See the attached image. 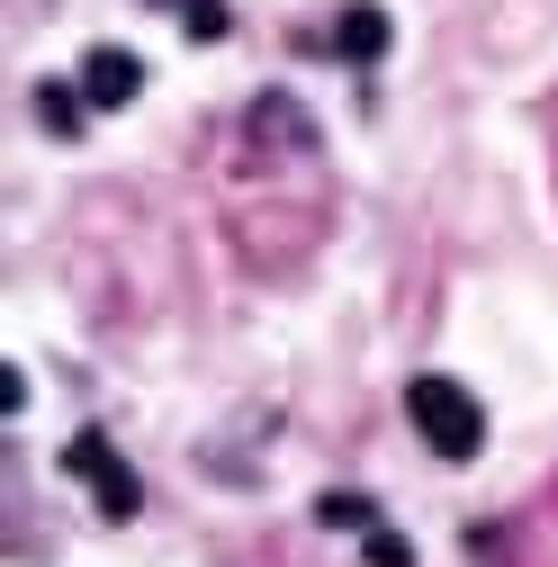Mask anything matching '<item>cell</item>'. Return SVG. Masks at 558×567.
I'll return each instance as SVG.
<instances>
[{
	"mask_svg": "<svg viewBox=\"0 0 558 567\" xmlns=\"http://www.w3.org/2000/svg\"><path fill=\"white\" fill-rule=\"evenodd\" d=\"M405 414H414V433H424L442 460H477L486 451V414L459 379H414L405 388Z\"/></svg>",
	"mask_w": 558,
	"mask_h": 567,
	"instance_id": "1",
	"label": "cell"
},
{
	"mask_svg": "<svg viewBox=\"0 0 558 567\" xmlns=\"http://www.w3.org/2000/svg\"><path fill=\"white\" fill-rule=\"evenodd\" d=\"M63 468H73V477H91V486H100V514H108V523H126V514H135V477L117 468V451H108V433H73V451H63Z\"/></svg>",
	"mask_w": 558,
	"mask_h": 567,
	"instance_id": "2",
	"label": "cell"
},
{
	"mask_svg": "<svg viewBox=\"0 0 558 567\" xmlns=\"http://www.w3.org/2000/svg\"><path fill=\"white\" fill-rule=\"evenodd\" d=\"M135 54H117V45H100L91 63H82V100H100V109H117V100H135Z\"/></svg>",
	"mask_w": 558,
	"mask_h": 567,
	"instance_id": "3",
	"label": "cell"
},
{
	"mask_svg": "<svg viewBox=\"0 0 558 567\" xmlns=\"http://www.w3.org/2000/svg\"><path fill=\"white\" fill-rule=\"evenodd\" d=\"M333 54L379 63V54H388V10H342V19H333Z\"/></svg>",
	"mask_w": 558,
	"mask_h": 567,
	"instance_id": "4",
	"label": "cell"
},
{
	"mask_svg": "<svg viewBox=\"0 0 558 567\" xmlns=\"http://www.w3.org/2000/svg\"><path fill=\"white\" fill-rule=\"evenodd\" d=\"M180 19H189L198 45H217V37H226V0H180Z\"/></svg>",
	"mask_w": 558,
	"mask_h": 567,
	"instance_id": "5",
	"label": "cell"
},
{
	"mask_svg": "<svg viewBox=\"0 0 558 567\" xmlns=\"http://www.w3.org/2000/svg\"><path fill=\"white\" fill-rule=\"evenodd\" d=\"M37 109H45V126H54V135H73V126H82V109H73V91H63V82H45V91H37Z\"/></svg>",
	"mask_w": 558,
	"mask_h": 567,
	"instance_id": "6",
	"label": "cell"
},
{
	"mask_svg": "<svg viewBox=\"0 0 558 567\" xmlns=\"http://www.w3.org/2000/svg\"><path fill=\"white\" fill-rule=\"evenodd\" d=\"M370 567H414V549H405L396 532H379V523H370Z\"/></svg>",
	"mask_w": 558,
	"mask_h": 567,
	"instance_id": "7",
	"label": "cell"
}]
</instances>
